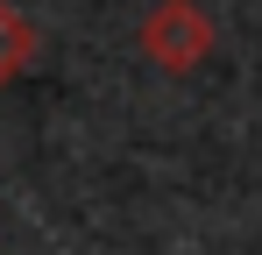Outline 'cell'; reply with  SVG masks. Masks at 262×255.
<instances>
[{
  "label": "cell",
  "mask_w": 262,
  "mask_h": 255,
  "mask_svg": "<svg viewBox=\"0 0 262 255\" xmlns=\"http://www.w3.org/2000/svg\"><path fill=\"white\" fill-rule=\"evenodd\" d=\"M142 42H149V57H163L170 71H184V64H199V57H206V42H213V22H206L191 0H170V7L149 22V36H142Z\"/></svg>",
  "instance_id": "1"
}]
</instances>
